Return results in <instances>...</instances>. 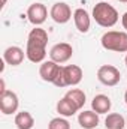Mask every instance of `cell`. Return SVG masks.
<instances>
[{"label":"cell","instance_id":"cell-1","mask_svg":"<svg viewBox=\"0 0 127 129\" xmlns=\"http://www.w3.org/2000/svg\"><path fill=\"white\" fill-rule=\"evenodd\" d=\"M46 44H48V33L40 27L32 29L27 38L26 57L32 63H43L46 57Z\"/></svg>","mask_w":127,"mask_h":129},{"label":"cell","instance_id":"cell-2","mask_svg":"<svg viewBox=\"0 0 127 129\" xmlns=\"http://www.w3.org/2000/svg\"><path fill=\"white\" fill-rule=\"evenodd\" d=\"M118 12L114 6H111L106 2H99L93 8V20L100 27H114L118 21Z\"/></svg>","mask_w":127,"mask_h":129},{"label":"cell","instance_id":"cell-3","mask_svg":"<svg viewBox=\"0 0 127 129\" xmlns=\"http://www.w3.org/2000/svg\"><path fill=\"white\" fill-rule=\"evenodd\" d=\"M82 77H84V72L78 64H66V66H61V69L52 84L57 87L78 86L82 81Z\"/></svg>","mask_w":127,"mask_h":129},{"label":"cell","instance_id":"cell-4","mask_svg":"<svg viewBox=\"0 0 127 129\" xmlns=\"http://www.w3.org/2000/svg\"><path fill=\"white\" fill-rule=\"evenodd\" d=\"M100 44L108 51L127 53V33L117 32V30H109V32L103 33V36L100 39Z\"/></svg>","mask_w":127,"mask_h":129},{"label":"cell","instance_id":"cell-5","mask_svg":"<svg viewBox=\"0 0 127 129\" xmlns=\"http://www.w3.org/2000/svg\"><path fill=\"white\" fill-rule=\"evenodd\" d=\"M97 80L103 84V86H108V87H114L120 83L121 80V74L120 71L112 66V64H103L99 68L97 71Z\"/></svg>","mask_w":127,"mask_h":129},{"label":"cell","instance_id":"cell-6","mask_svg":"<svg viewBox=\"0 0 127 129\" xmlns=\"http://www.w3.org/2000/svg\"><path fill=\"white\" fill-rule=\"evenodd\" d=\"M73 54V48L70 44L67 42H60V44H55L51 50H49V59L55 63L61 64V63H66L70 60Z\"/></svg>","mask_w":127,"mask_h":129},{"label":"cell","instance_id":"cell-7","mask_svg":"<svg viewBox=\"0 0 127 129\" xmlns=\"http://www.w3.org/2000/svg\"><path fill=\"white\" fill-rule=\"evenodd\" d=\"M18 107H20V101H18L17 93H14L12 90H6L0 93V110L5 116L17 113Z\"/></svg>","mask_w":127,"mask_h":129},{"label":"cell","instance_id":"cell-8","mask_svg":"<svg viewBox=\"0 0 127 129\" xmlns=\"http://www.w3.org/2000/svg\"><path fill=\"white\" fill-rule=\"evenodd\" d=\"M48 17V9L43 3H33L27 9V18L34 27H39L46 21Z\"/></svg>","mask_w":127,"mask_h":129},{"label":"cell","instance_id":"cell-9","mask_svg":"<svg viewBox=\"0 0 127 129\" xmlns=\"http://www.w3.org/2000/svg\"><path fill=\"white\" fill-rule=\"evenodd\" d=\"M49 17L57 23V24H66L70 18H72V9L67 3L58 2L54 3L51 11H49Z\"/></svg>","mask_w":127,"mask_h":129},{"label":"cell","instance_id":"cell-10","mask_svg":"<svg viewBox=\"0 0 127 129\" xmlns=\"http://www.w3.org/2000/svg\"><path fill=\"white\" fill-rule=\"evenodd\" d=\"M61 66L52 60H45L43 63H40V68H39V75L43 81L46 83H54L58 72H60Z\"/></svg>","mask_w":127,"mask_h":129},{"label":"cell","instance_id":"cell-11","mask_svg":"<svg viewBox=\"0 0 127 129\" xmlns=\"http://www.w3.org/2000/svg\"><path fill=\"white\" fill-rule=\"evenodd\" d=\"M73 21H75V27L78 29V32L87 33L90 30L91 18H90V14H88L85 9L78 8V9L73 12Z\"/></svg>","mask_w":127,"mask_h":129},{"label":"cell","instance_id":"cell-12","mask_svg":"<svg viewBox=\"0 0 127 129\" xmlns=\"http://www.w3.org/2000/svg\"><path fill=\"white\" fill-rule=\"evenodd\" d=\"M24 50L20 47H8L3 53V60L11 66H18L24 60Z\"/></svg>","mask_w":127,"mask_h":129},{"label":"cell","instance_id":"cell-13","mask_svg":"<svg viewBox=\"0 0 127 129\" xmlns=\"http://www.w3.org/2000/svg\"><path fill=\"white\" fill-rule=\"evenodd\" d=\"M78 123L82 129H94L99 125V114L93 110L82 111L78 116Z\"/></svg>","mask_w":127,"mask_h":129},{"label":"cell","instance_id":"cell-14","mask_svg":"<svg viewBox=\"0 0 127 129\" xmlns=\"http://www.w3.org/2000/svg\"><path fill=\"white\" fill-rule=\"evenodd\" d=\"M111 107H112V102H111L109 96H106V95H96L93 98V101H91V108L97 114H106V113H109Z\"/></svg>","mask_w":127,"mask_h":129},{"label":"cell","instance_id":"cell-15","mask_svg":"<svg viewBox=\"0 0 127 129\" xmlns=\"http://www.w3.org/2000/svg\"><path fill=\"white\" fill-rule=\"evenodd\" d=\"M78 111H79L78 107H76L69 98L63 96L58 102H57V113H58L60 116H63V117H72V116H75Z\"/></svg>","mask_w":127,"mask_h":129},{"label":"cell","instance_id":"cell-16","mask_svg":"<svg viewBox=\"0 0 127 129\" xmlns=\"http://www.w3.org/2000/svg\"><path fill=\"white\" fill-rule=\"evenodd\" d=\"M15 126L18 129H32L34 126V119L29 111H20L15 116Z\"/></svg>","mask_w":127,"mask_h":129},{"label":"cell","instance_id":"cell-17","mask_svg":"<svg viewBox=\"0 0 127 129\" xmlns=\"http://www.w3.org/2000/svg\"><path fill=\"white\" fill-rule=\"evenodd\" d=\"M105 126H106V129H124L126 128V120L121 114L111 113L105 119Z\"/></svg>","mask_w":127,"mask_h":129},{"label":"cell","instance_id":"cell-18","mask_svg":"<svg viewBox=\"0 0 127 129\" xmlns=\"http://www.w3.org/2000/svg\"><path fill=\"white\" fill-rule=\"evenodd\" d=\"M66 98H69L76 107H78V110H81L82 107H84V104H85V99H87V96H85V93L81 90V89H70L66 95H64Z\"/></svg>","mask_w":127,"mask_h":129},{"label":"cell","instance_id":"cell-19","mask_svg":"<svg viewBox=\"0 0 127 129\" xmlns=\"http://www.w3.org/2000/svg\"><path fill=\"white\" fill-rule=\"evenodd\" d=\"M48 129H70V123L63 117H55L48 123Z\"/></svg>","mask_w":127,"mask_h":129},{"label":"cell","instance_id":"cell-20","mask_svg":"<svg viewBox=\"0 0 127 129\" xmlns=\"http://www.w3.org/2000/svg\"><path fill=\"white\" fill-rule=\"evenodd\" d=\"M121 24H123V27L127 30V12H124L123 17H121Z\"/></svg>","mask_w":127,"mask_h":129},{"label":"cell","instance_id":"cell-21","mask_svg":"<svg viewBox=\"0 0 127 129\" xmlns=\"http://www.w3.org/2000/svg\"><path fill=\"white\" fill-rule=\"evenodd\" d=\"M8 3V0H2V8H5V5Z\"/></svg>","mask_w":127,"mask_h":129},{"label":"cell","instance_id":"cell-22","mask_svg":"<svg viewBox=\"0 0 127 129\" xmlns=\"http://www.w3.org/2000/svg\"><path fill=\"white\" fill-rule=\"evenodd\" d=\"M124 101H126V104H127V90H126V93H124Z\"/></svg>","mask_w":127,"mask_h":129},{"label":"cell","instance_id":"cell-23","mask_svg":"<svg viewBox=\"0 0 127 129\" xmlns=\"http://www.w3.org/2000/svg\"><path fill=\"white\" fill-rule=\"evenodd\" d=\"M118 2H121V3H127V0H118Z\"/></svg>","mask_w":127,"mask_h":129},{"label":"cell","instance_id":"cell-24","mask_svg":"<svg viewBox=\"0 0 127 129\" xmlns=\"http://www.w3.org/2000/svg\"><path fill=\"white\" fill-rule=\"evenodd\" d=\"M124 62H126V66H127V56H126V59H124Z\"/></svg>","mask_w":127,"mask_h":129}]
</instances>
